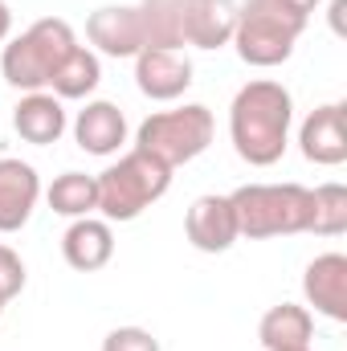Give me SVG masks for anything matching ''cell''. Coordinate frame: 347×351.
Returning <instances> with one entry per match:
<instances>
[{
	"mask_svg": "<svg viewBox=\"0 0 347 351\" xmlns=\"http://www.w3.org/2000/svg\"><path fill=\"white\" fill-rule=\"evenodd\" d=\"M290 123H294V98L282 82L254 78L233 94L229 139H233V152L250 168H270L286 156Z\"/></svg>",
	"mask_w": 347,
	"mask_h": 351,
	"instance_id": "obj_1",
	"label": "cell"
},
{
	"mask_svg": "<svg viewBox=\"0 0 347 351\" xmlns=\"http://www.w3.org/2000/svg\"><path fill=\"white\" fill-rule=\"evenodd\" d=\"M237 213V233L246 241L294 237L311 225V188L302 184H241L229 192Z\"/></svg>",
	"mask_w": 347,
	"mask_h": 351,
	"instance_id": "obj_2",
	"label": "cell"
},
{
	"mask_svg": "<svg viewBox=\"0 0 347 351\" xmlns=\"http://www.w3.org/2000/svg\"><path fill=\"white\" fill-rule=\"evenodd\" d=\"M94 180H98V213H102V221L127 225V221H139L172 188V168L135 147V152L119 156V164H110Z\"/></svg>",
	"mask_w": 347,
	"mask_h": 351,
	"instance_id": "obj_3",
	"label": "cell"
},
{
	"mask_svg": "<svg viewBox=\"0 0 347 351\" xmlns=\"http://www.w3.org/2000/svg\"><path fill=\"white\" fill-rule=\"evenodd\" d=\"M78 49V37L70 29V21L62 16H41L33 21L21 37H12L4 45V58H0V70H4V82L25 94L33 90H45L53 70Z\"/></svg>",
	"mask_w": 347,
	"mask_h": 351,
	"instance_id": "obj_4",
	"label": "cell"
},
{
	"mask_svg": "<svg viewBox=\"0 0 347 351\" xmlns=\"http://www.w3.org/2000/svg\"><path fill=\"white\" fill-rule=\"evenodd\" d=\"M307 29V16L290 12L278 0H246L237 4V25H233V45L246 66L274 70L290 62L298 37Z\"/></svg>",
	"mask_w": 347,
	"mask_h": 351,
	"instance_id": "obj_5",
	"label": "cell"
},
{
	"mask_svg": "<svg viewBox=\"0 0 347 351\" xmlns=\"http://www.w3.org/2000/svg\"><path fill=\"white\" fill-rule=\"evenodd\" d=\"M213 135H217L213 110L200 106V102H188V106H176V110L147 114L135 131V147L156 156L160 164H168L176 172L180 164H192L196 156H204Z\"/></svg>",
	"mask_w": 347,
	"mask_h": 351,
	"instance_id": "obj_6",
	"label": "cell"
},
{
	"mask_svg": "<svg viewBox=\"0 0 347 351\" xmlns=\"http://www.w3.org/2000/svg\"><path fill=\"white\" fill-rule=\"evenodd\" d=\"M184 233L192 241V250L200 254H225L241 241L237 233V213H233V200L229 196H196L188 204V217H184Z\"/></svg>",
	"mask_w": 347,
	"mask_h": 351,
	"instance_id": "obj_7",
	"label": "cell"
},
{
	"mask_svg": "<svg viewBox=\"0 0 347 351\" xmlns=\"http://www.w3.org/2000/svg\"><path fill=\"white\" fill-rule=\"evenodd\" d=\"M298 147L311 164L319 168H339L347 160V106L344 102H327L315 106L298 131Z\"/></svg>",
	"mask_w": 347,
	"mask_h": 351,
	"instance_id": "obj_8",
	"label": "cell"
},
{
	"mask_svg": "<svg viewBox=\"0 0 347 351\" xmlns=\"http://www.w3.org/2000/svg\"><path fill=\"white\" fill-rule=\"evenodd\" d=\"M135 86L152 102H172L192 86V62L180 49H139L135 53Z\"/></svg>",
	"mask_w": 347,
	"mask_h": 351,
	"instance_id": "obj_9",
	"label": "cell"
},
{
	"mask_svg": "<svg viewBox=\"0 0 347 351\" xmlns=\"http://www.w3.org/2000/svg\"><path fill=\"white\" fill-rule=\"evenodd\" d=\"M90 45L106 58H135L143 49V25L135 4H106L86 16Z\"/></svg>",
	"mask_w": 347,
	"mask_h": 351,
	"instance_id": "obj_10",
	"label": "cell"
},
{
	"mask_svg": "<svg viewBox=\"0 0 347 351\" xmlns=\"http://www.w3.org/2000/svg\"><path fill=\"white\" fill-rule=\"evenodd\" d=\"M41 200V176L33 164L0 156V233H16L29 225Z\"/></svg>",
	"mask_w": 347,
	"mask_h": 351,
	"instance_id": "obj_11",
	"label": "cell"
},
{
	"mask_svg": "<svg viewBox=\"0 0 347 351\" xmlns=\"http://www.w3.org/2000/svg\"><path fill=\"white\" fill-rule=\"evenodd\" d=\"M302 294L315 315L347 323V258L344 254H319L302 274Z\"/></svg>",
	"mask_w": 347,
	"mask_h": 351,
	"instance_id": "obj_12",
	"label": "cell"
},
{
	"mask_svg": "<svg viewBox=\"0 0 347 351\" xmlns=\"http://www.w3.org/2000/svg\"><path fill=\"white\" fill-rule=\"evenodd\" d=\"M184 4V45L221 49L233 41L237 4L233 0H180Z\"/></svg>",
	"mask_w": 347,
	"mask_h": 351,
	"instance_id": "obj_13",
	"label": "cell"
},
{
	"mask_svg": "<svg viewBox=\"0 0 347 351\" xmlns=\"http://www.w3.org/2000/svg\"><path fill=\"white\" fill-rule=\"evenodd\" d=\"M74 139L86 156H115L127 143V114L106 98L86 102L74 119Z\"/></svg>",
	"mask_w": 347,
	"mask_h": 351,
	"instance_id": "obj_14",
	"label": "cell"
},
{
	"mask_svg": "<svg viewBox=\"0 0 347 351\" xmlns=\"http://www.w3.org/2000/svg\"><path fill=\"white\" fill-rule=\"evenodd\" d=\"M12 127L25 143L33 147H49L66 135V106L58 94H45V90H33L16 102L12 110Z\"/></svg>",
	"mask_w": 347,
	"mask_h": 351,
	"instance_id": "obj_15",
	"label": "cell"
},
{
	"mask_svg": "<svg viewBox=\"0 0 347 351\" xmlns=\"http://www.w3.org/2000/svg\"><path fill=\"white\" fill-rule=\"evenodd\" d=\"M62 258L70 269L78 274H94L115 258V233H110V221H98V217H78L66 237H62Z\"/></svg>",
	"mask_w": 347,
	"mask_h": 351,
	"instance_id": "obj_16",
	"label": "cell"
},
{
	"mask_svg": "<svg viewBox=\"0 0 347 351\" xmlns=\"http://www.w3.org/2000/svg\"><path fill=\"white\" fill-rule=\"evenodd\" d=\"M258 339L265 351H282V348H311L315 339V319L307 306L298 302H278L261 315L258 323Z\"/></svg>",
	"mask_w": 347,
	"mask_h": 351,
	"instance_id": "obj_17",
	"label": "cell"
},
{
	"mask_svg": "<svg viewBox=\"0 0 347 351\" xmlns=\"http://www.w3.org/2000/svg\"><path fill=\"white\" fill-rule=\"evenodd\" d=\"M143 49H180L184 53V4L180 0H139Z\"/></svg>",
	"mask_w": 347,
	"mask_h": 351,
	"instance_id": "obj_18",
	"label": "cell"
},
{
	"mask_svg": "<svg viewBox=\"0 0 347 351\" xmlns=\"http://www.w3.org/2000/svg\"><path fill=\"white\" fill-rule=\"evenodd\" d=\"M45 200L58 217H70V221L90 217V213H98V180L86 172H62L49 184Z\"/></svg>",
	"mask_w": 347,
	"mask_h": 351,
	"instance_id": "obj_19",
	"label": "cell"
},
{
	"mask_svg": "<svg viewBox=\"0 0 347 351\" xmlns=\"http://www.w3.org/2000/svg\"><path fill=\"white\" fill-rule=\"evenodd\" d=\"M102 82V62H98V53L94 49H74L58 70H53V78H49V90L66 102V98H86L94 94Z\"/></svg>",
	"mask_w": 347,
	"mask_h": 351,
	"instance_id": "obj_20",
	"label": "cell"
},
{
	"mask_svg": "<svg viewBox=\"0 0 347 351\" xmlns=\"http://www.w3.org/2000/svg\"><path fill=\"white\" fill-rule=\"evenodd\" d=\"M307 233H319V237H344L347 233V188L344 184L311 188V225H307Z\"/></svg>",
	"mask_w": 347,
	"mask_h": 351,
	"instance_id": "obj_21",
	"label": "cell"
},
{
	"mask_svg": "<svg viewBox=\"0 0 347 351\" xmlns=\"http://www.w3.org/2000/svg\"><path fill=\"white\" fill-rule=\"evenodd\" d=\"M102 351H160V339L143 327H115L102 339Z\"/></svg>",
	"mask_w": 347,
	"mask_h": 351,
	"instance_id": "obj_22",
	"label": "cell"
},
{
	"mask_svg": "<svg viewBox=\"0 0 347 351\" xmlns=\"http://www.w3.org/2000/svg\"><path fill=\"white\" fill-rule=\"evenodd\" d=\"M25 262H21V254L16 250H8V245H0V298L8 302V298H16L21 290H25Z\"/></svg>",
	"mask_w": 347,
	"mask_h": 351,
	"instance_id": "obj_23",
	"label": "cell"
},
{
	"mask_svg": "<svg viewBox=\"0 0 347 351\" xmlns=\"http://www.w3.org/2000/svg\"><path fill=\"white\" fill-rule=\"evenodd\" d=\"M278 4H286L290 12H298V16H307V21H311V12L319 8V0H278Z\"/></svg>",
	"mask_w": 347,
	"mask_h": 351,
	"instance_id": "obj_24",
	"label": "cell"
},
{
	"mask_svg": "<svg viewBox=\"0 0 347 351\" xmlns=\"http://www.w3.org/2000/svg\"><path fill=\"white\" fill-rule=\"evenodd\" d=\"M8 33H12V8L8 0H0V41H8Z\"/></svg>",
	"mask_w": 347,
	"mask_h": 351,
	"instance_id": "obj_25",
	"label": "cell"
},
{
	"mask_svg": "<svg viewBox=\"0 0 347 351\" xmlns=\"http://www.w3.org/2000/svg\"><path fill=\"white\" fill-rule=\"evenodd\" d=\"M344 8H347V0H335V4H331V25H335V33H344Z\"/></svg>",
	"mask_w": 347,
	"mask_h": 351,
	"instance_id": "obj_26",
	"label": "cell"
},
{
	"mask_svg": "<svg viewBox=\"0 0 347 351\" xmlns=\"http://www.w3.org/2000/svg\"><path fill=\"white\" fill-rule=\"evenodd\" d=\"M282 351H315V348H282Z\"/></svg>",
	"mask_w": 347,
	"mask_h": 351,
	"instance_id": "obj_27",
	"label": "cell"
},
{
	"mask_svg": "<svg viewBox=\"0 0 347 351\" xmlns=\"http://www.w3.org/2000/svg\"><path fill=\"white\" fill-rule=\"evenodd\" d=\"M0 311H4V298H0Z\"/></svg>",
	"mask_w": 347,
	"mask_h": 351,
	"instance_id": "obj_28",
	"label": "cell"
}]
</instances>
